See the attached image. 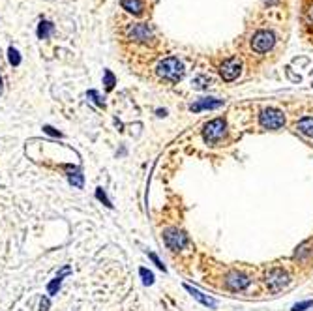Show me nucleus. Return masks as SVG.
I'll list each match as a JSON object with an SVG mask.
<instances>
[{
  "mask_svg": "<svg viewBox=\"0 0 313 311\" xmlns=\"http://www.w3.org/2000/svg\"><path fill=\"white\" fill-rule=\"evenodd\" d=\"M0 94H2V77H0Z\"/></svg>",
  "mask_w": 313,
  "mask_h": 311,
  "instance_id": "c85d7f7f",
  "label": "nucleus"
},
{
  "mask_svg": "<svg viewBox=\"0 0 313 311\" xmlns=\"http://www.w3.org/2000/svg\"><path fill=\"white\" fill-rule=\"evenodd\" d=\"M296 129L302 135H306V137H312L313 139V117H306L302 120H298Z\"/></svg>",
  "mask_w": 313,
  "mask_h": 311,
  "instance_id": "4468645a",
  "label": "nucleus"
},
{
  "mask_svg": "<svg viewBox=\"0 0 313 311\" xmlns=\"http://www.w3.org/2000/svg\"><path fill=\"white\" fill-rule=\"evenodd\" d=\"M306 15H308V21H310V23L313 25V4L310 6V8H308V13H306Z\"/></svg>",
  "mask_w": 313,
  "mask_h": 311,
  "instance_id": "bb28decb",
  "label": "nucleus"
},
{
  "mask_svg": "<svg viewBox=\"0 0 313 311\" xmlns=\"http://www.w3.org/2000/svg\"><path fill=\"white\" fill-rule=\"evenodd\" d=\"M96 199H98V201H102L107 208H113V204H111L109 197H107L105 191H103V187H98V189H96Z\"/></svg>",
  "mask_w": 313,
  "mask_h": 311,
  "instance_id": "412c9836",
  "label": "nucleus"
},
{
  "mask_svg": "<svg viewBox=\"0 0 313 311\" xmlns=\"http://www.w3.org/2000/svg\"><path fill=\"white\" fill-rule=\"evenodd\" d=\"M221 105H223V100H216V98H201V100H197L195 103L189 105V111H193V113H199V111H204V109H220Z\"/></svg>",
  "mask_w": 313,
  "mask_h": 311,
  "instance_id": "9d476101",
  "label": "nucleus"
},
{
  "mask_svg": "<svg viewBox=\"0 0 313 311\" xmlns=\"http://www.w3.org/2000/svg\"><path fill=\"white\" fill-rule=\"evenodd\" d=\"M139 274H141V278H143L144 285H152V283H154V274L150 272V270L141 268V270H139Z\"/></svg>",
  "mask_w": 313,
  "mask_h": 311,
  "instance_id": "4be33fe9",
  "label": "nucleus"
},
{
  "mask_svg": "<svg viewBox=\"0 0 313 311\" xmlns=\"http://www.w3.org/2000/svg\"><path fill=\"white\" fill-rule=\"evenodd\" d=\"M310 308H313V300H306V302L295 304L291 311H306V310H310Z\"/></svg>",
  "mask_w": 313,
  "mask_h": 311,
  "instance_id": "5701e85b",
  "label": "nucleus"
},
{
  "mask_svg": "<svg viewBox=\"0 0 313 311\" xmlns=\"http://www.w3.org/2000/svg\"><path fill=\"white\" fill-rule=\"evenodd\" d=\"M47 308H49V300H47V298H43V300H42V308H40V311H47Z\"/></svg>",
  "mask_w": 313,
  "mask_h": 311,
  "instance_id": "cd10ccee",
  "label": "nucleus"
},
{
  "mask_svg": "<svg viewBox=\"0 0 313 311\" xmlns=\"http://www.w3.org/2000/svg\"><path fill=\"white\" fill-rule=\"evenodd\" d=\"M266 283H268V289L270 291H281L283 287H287L289 283V276L287 272L283 268H272L268 272V278H266Z\"/></svg>",
  "mask_w": 313,
  "mask_h": 311,
  "instance_id": "0eeeda50",
  "label": "nucleus"
},
{
  "mask_svg": "<svg viewBox=\"0 0 313 311\" xmlns=\"http://www.w3.org/2000/svg\"><path fill=\"white\" fill-rule=\"evenodd\" d=\"M88 98L98 105V107H103V100H102V96L96 92V90H88Z\"/></svg>",
  "mask_w": 313,
  "mask_h": 311,
  "instance_id": "b1692460",
  "label": "nucleus"
},
{
  "mask_svg": "<svg viewBox=\"0 0 313 311\" xmlns=\"http://www.w3.org/2000/svg\"><path fill=\"white\" fill-rule=\"evenodd\" d=\"M184 289H186L189 295L193 296L197 302H201L203 306H206V308H218V302H216L214 298H210V296L203 295V293H201L199 289H193L191 285H184Z\"/></svg>",
  "mask_w": 313,
  "mask_h": 311,
  "instance_id": "9b49d317",
  "label": "nucleus"
},
{
  "mask_svg": "<svg viewBox=\"0 0 313 311\" xmlns=\"http://www.w3.org/2000/svg\"><path fill=\"white\" fill-rule=\"evenodd\" d=\"M266 2H270V4H272V2H276V0H266Z\"/></svg>",
  "mask_w": 313,
  "mask_h": 311,
  "instance_id": "c756f323",
  "label": "nucleus"
},
{
  "mask_svg": "<svg viewBox=\"0 0 313 311\" xmlns=\"http://www.w3.org/2000/svg\"><path fill=\"white\" fill-rule=\"evenodd\" d=\"M148 257H150V259H152V261H154V264H156V266H158V268H160V270H163V272H165V264H163V262L160 261V257H158V255H156V253H148Z\"/></svg>",
  "mask_w": 313,
  "mask_h": 311,
  "instance_id": "393cba45",
  "label": "nucleus"
},
{
  "mask_svg": "<svg viewBox=\"0 0 313 311\" xmlns=\"http://www.w3.org/2000/svg\"><path fill=\"white\" fill-rule=\"evenodd\" d=\"M120 4L124 9H127L129 13H135V15H139L143 11V2L141 0H122Z\"/></svg>",
  "mask_w": 313,
  "mask_h": 311,
  "instance_id": "2eb2a0df",
  "label": "nucleus"
},
{
  "mask_svg": "<svg viewBox=\"0 0 313 311\" xmlns=\"http://www.w3.org/2000/svg\"><path fill=\"white\" fill-rule=\"evenodd\" d=\"M103 79H105V81H103L105 88H107V90H113V88H115V83H117V79H115V75L111 73L109 69H105V73H103Z\"/></svg>",
  "mask_w": 313,
  "mask_h": 311,
  "instance_id": "6ab92c4d",
  "label": "nucleus"
},
{
  "mask_svg": "<svg viewBox=\"0 0 313 311\" xmlns=\"http://www.w3.org/2000/svg\"><path fill=\"white\" fill-rule=\"evenodd\" d=\"M212 83V79L208 75H197L193 79V88L195 90H204V88H208Z\"/></svg>",
  "mask_w": 313,
  "mask_h": 311,
  "instance_id": "dca6fc26",
  "label": "nucleus"
},
{
  "mask_svg": "<svg viewBox=\"0 0 313 311\" xmlns=\"http://www.w3.org/2000/svg\"><path fill=\"white\" fill-rule=\"evenodd\" d=\"M251 283V279L248 278L246 274H242V272H229L227 278H225V285H227V289H231V291H235V293H238V291H244L246 287Z\"/></svg>",
  "mask_w": 313,
  "mask_h": 311,
  "instance_id": "1a4fd4ad",
  "label": "nucleus"
},
{
  "mask_svg": "<svg viewBox=\"0 0 313 311\" xmlns=\"http://www.w3.org/2000/svg\"><path fill=\"white\" fill-rule=\"evenodd\" d=\"M259 124H261L264 129H279V127H283L285 124V117H283V113L278 109H264L259 115Z\"/></svg>",
  "mask_w": 313,
  "mask_h": 311,
  "instance_id": "7ed1b4c3",
  "label": "nucleus"
},
{
  "mask_svg": "<svg viewBox=\"0 0 313 311\" xmlns=\"http://www.w3.org/2000/svg\"><path fill=\"white\" fill-rule=\"evenodd\" d=\"M163 240H165V246L173 251H180L188 246V236L177 227L165 229L163 231Z\"/></svg>",
  "mask_w": 313,
  "mask_h": 311,
  "instance_id": "20e7f679",
  "label": "nucleus"
},
{
  "mask_svg": "<svg viewBox=\"0 0 313 311\" xmlns=\"http://www.w3.org/2000/svg\"><path fill=\"white\" fill-rule=\"evenodd\" d=\"M53 32V25L51 23H47V21H42L40 26H38V38L40 40H47Z\"/></svg>",
  "mask_w": 313,
  "mask_h": 311,
  "instance_id": "a211bd4d",
  "label": "nucleus"
},
{
  "mask_svg": "<svg viewBox=\"0 0 313 311\" xmlns=\"http://www.w3.org/2000/svg\"><path fill=\"white\" fill-rule=\"evenodd\" d=\"M240 71H242V62L238 59H227L223 64L220 66V75L223 81H235L238 75H240Z\"/></svg>",
  "mask_w": 313,
  "mask_h": 311,
  "instance_id": "423d86ee",
  "label": "nucleus"
},
{
  "mask_svg": "<svg viewBox=\"0 0 313 311\" xmlns=\"http://www.w3.org/2000/svg\"><path fill=\"white\" fill-rule=\"evenodd\" d=\"M274 43H276V36L274 32L270 30H259V32L253 34V38H251V49L255 53H268V51L274 47Z\"/></svg>",
  "mask_w": 313,
  "mask_h": 311,
  "instance_id": "39448f33",
  "label": "nucleus"
},
{
  "mask_svg": "<svg viewBox=\"0 0 313 311\" xmlns=\"http://www.w3.org/2000/svg\"><path fill=\"white\" fill-rule=\"evenodd\" d=\"M66 171H68V180L71 186H75V187H83V184H85V178H83V173H81V169L77 167H71V165H66Z\"/></svg>",
  "mask_w": 313,
  "mask_h": 311,
  "instance_id": "ddd939ff",
  "label": "nucleus"
},
{
  "mask_svg": "<svg viewBox=\"0 0 313 311\" xmlns=\"http://www.w3.org/2000/svg\"><path fill=\"white\" fill-rule=\"evenodd\" d=\"M8 59H9V64H11V66H19V64H21V57H19V51L15 49V47H9Z\"/></svg>",
  "mask_w": 313,
  "mask_h": 311,
  "instance_id": "aec40b11",
  "label": "nucleus"
},
{
  "mask_svg": "<svg viewBox=\"0 0 313 311\" xmlns=\"http://www.w3.org/2000/svg\"><path fill=\"white\" fill-rule=\"evenodd\" d=\"M156 73L169 83H178L184 77V64L175 57H169V59H163L158 62Z\"/></svg>",
  "mask_w": 313,
  "mask_h": 311,
  "instance_id": "f257e3e1",
  "label": "nucleus"
},
{
  "mask_svg": "<svg viewBox=\"0 0 313 311\" xmlns=\"http://www.w3.org/2000/svg\"><path fill=\"white\" fill-rule=\"evenodd\" d=\"M127 36L131 38V40H135L139 43H148L154 40V32L152 28L148 25H143V23H139V25H133L127 28Z\"/></svg>",
  "mask_w": 313,
  "mask_h": 311,
  "instance_id": "6e6552de",
  "label": "nucleus"
},
{
  "mask_svg": "<svg viewBox=\"0 0 313 311\" xmlns=\"http://www.w3.org/2000/svg\"><path fill=\"white\" fill-rule=\"evenodd\" d=\"M43 131H45V133H49V135H53V137H62V133H60V131H57V129H55L53 126H43Z\"/></svg>",
  "mask_w": 313,
  "mask_h": 311,
  "instance_id": "a878e982",
  "label": "nucleus"
},
{
  "mask_svg": "<svg viewBox=\"0 0 313 311\" xmlns=\"http://www.w3.org/2000/svg\"><path fill=\"white\" fill-rule=\"evenodd\" d=\"M223 135H225V120H223V118H214L208 124H204L203 139L206 144H212V146H214Z\"/></svg>",
  "mask_w": 313,
  "mask_h": 311,
  "instance_id": "f03ea898",
  "label": "nucleus"
},
{
  "mask_svg": "<svg viewBox=\"0 0 313 311\" xmlns=\"http://www.w3.org/2000/svg\"><path fill=\"white\" fill-rule=\"evenodd\" d=\"M68 274H71V268H69V266H64V268H62L59 274H57V278L53 279L51 283L47 285V293H49V295H57V293H59V289H60V285H62V279L66 278Z\"/></svg>",
  "mask_w": 313,
  "mask_h": 311,
  "instance_id": "f8f14e48",
  "label": "nucleus"
},
{
  "mask_svg": "<svg viewBox=\"0 0 313 311\" xmlns=\"http://www.w3.org/2000/svg\"><path fill=\"white\" fill-rule=\"evenodd\" d=\"M312 246V240H306L304 244H300L298 248H296V251H295V259H304V257H308V255H312V249H308Z\"/></svg>",
  "mask_w": 313,
  "mask_h": 311,
  "instance_id": "f3484780",
  "label": "nucleus"
}]
</instances>
